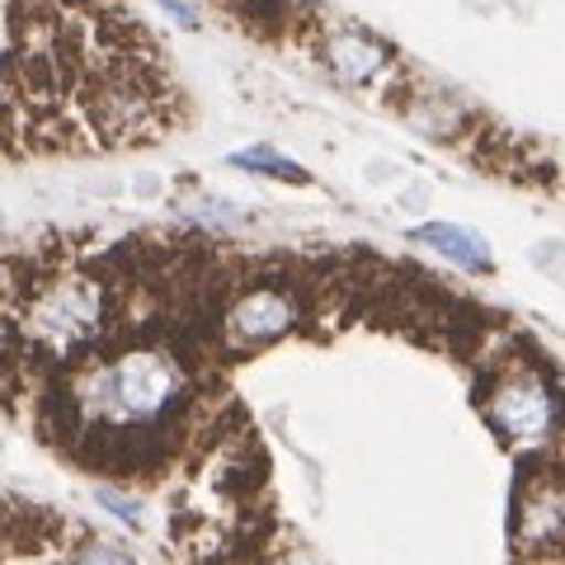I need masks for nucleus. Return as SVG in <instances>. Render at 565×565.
<instances>
[{
  "label": "nucleus",
  "instance_id": "nucleus-7",
  "mask_svg": "<svg viewBox=\"0 0 565 565\" xmlns=\"http://www.w3.org/2000/svg\"><path fill=\"white\" fill-rule=\"evenodd\" d=\"M415 241L429 245L434 255L452 259L457 269H471V274H486L490 264H494L490 245L476 236V232H467V226H452V222H424V226H415Z\"/></svg>",
  "mask_w": 565,
  "mask_h": 565
},
{
  "label": "nucleus",
  "instance_id": "nucleus-3",
  "mask_svg": "<svg viewBox=\"0 0 565 565\" xmlns=\"http://www.w3.org/2000/svg\"><path fill=\"white\" fill-rule=\"evenodd\" d=\"M486 411V424L494 434H500V444L509 448H537L546 438L556 434L561 424V396L552 392V382L533 367H504V373H494L490 392L481 401Z\"/></svg>",
  "mask_w": 565,
  "mask_h": 565
},
{
  "label": "nucleus",
  "instance_id": "nucleus-9",
  "mask_svg": "<svg viewBox=\"0 0 565 565\" xmlns=\"http://www.w3.org/2000/svg\"><path fill=\"white\" fill-rule=\"evenodd\" d=\"M232 166L241 170H250V174H274V180H288V184H307L311 174L302 166H292L288 156H278L274 147H250V151H236L232 156Z\"/></svg>",
  "mask_w": 565,
  "mask_h": 565
},
{
  "label": "nucleus",
  "instance_id": "nucleus-4",
  "mask_svg": "<svg viewBox=\"0 0 565 565\" xmlns=\"http://www.w3.org/2000/svg\"><path fill=\"white\" fill-rule=\"evenodd\" d=\"M302 321V302L288 288H274V282H259V288H245L241 297H232V307L222 311V344L232 349H264L282 340L288 330H297Z\"/></svg>",
  "mask_w": 565,
  "mask_h": 565
},
{
  "label": "nucleus",
  "instance_id": "nucleus-10",
  "mask_svg": "<svg viewBox=\"0 0 565 565\" xmlns=\"http://www.w3.org/2000/svg\"><path fill=\"white\" fill-rule=\"evenodd\" d=\"M99 504L109 509V514H118L122 523H141V504L128 500V494H114V490H99Z\"/></svg>",
  "mask_w": 565,
  "mask_h": 565
},
{
  "label": "nucleus",
  "instance_id": "nucleus-8",
  "mask_svg": "<svg viewBox=\"0 0 565 565\" xmlns=\"http://www.w3.org/2000/svg\"><path fill=\"white\" fill-rule=\"evenodd\" d=\"M405 118H411L419 132L438 137V141L462 137L467 122H471L462 104H457L452 95H444V90H419V95H411V104H405Z\"/></svg>",
  "mask_w": 565,
  "mask_h": 565
},
{
  "label": "nucleus",
  "instance_id": "nucleus-1",
  "mask_svg": "<svg viewBox=\"0 0 565 565\" xmlns=\"http://www.w3.org/2000/svg\"><path fill=\"white\" fill-rule=\"evenodd\" d=\"M85 424H141L184 411V373L166 349L128 344L85 382H71ZM81 424V429H85Z\"/></svg>",
  "mask_w": 565,
  "mask_h": 565
},
{
  "label": "nucleus",
  "instance_id": "nucleus-5",
  "mask_svg": "<svg viewBox=\"0 0 565 565\" xmlns=\"http://www.w3.org/2000/svg\"><path fill=\"white\" fill-rule=\"evenodd\" d=\"M321 66L330 71L340 85H353V90H367L377 85L386 71H392V52H386L382 39H373L367 29H353V24H340L321 33Z\"/></svg>",
  "mask_w": 565,
  "mask_h": 565
},
{
  "label": "nucleus",
  "instance_id": "nucleus-6",
  "mask_svg": "<svg viewBox=\"0 0 565 565\" xmlns=\"http://www.w3.org/2000/svg\"><path fill=\"white\" fill-rule=\"evenodd\" d=\"M514 546L533 556H552L565 546V481H537L519 494Z\"/></svg>",
  "mask_w": 565,
  "mask_h": 565
},
{
  "label": "nucleus",
  "instance_id": "nucleus-2",
  "mask_svg": "<svg viewBox=\"0 0 565 565\" xmlns=\"http://www.w3.org/2000/svg\"><path fill=\"white\" fill-rule=\"evenodd\" d=\"M104 326H109V288L95 274H57L29 292L20 344L47 359H71L95 349Z\"/></svg>",
  "mask_w": 565,
  "mask_h": 565
}]
</instances>
